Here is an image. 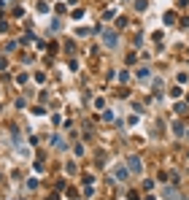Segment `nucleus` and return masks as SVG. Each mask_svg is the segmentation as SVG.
I'll return each mask as SVG.
<instances>
[{
  "label": "nucleus",
  "mask_w": 189,
  "mask_h": 200,
  "mask_svg": "<svg viewBox=\"0 0 189 200\" xmlns=\"http://www.w3.org/2000/svg\"><path fill=\"white\" fill-rule=\"evenodd\" d=\"M130 168H132V170H141V162L135 160V157H130Z\"/></svg>",
  "instance_id": "f257e3e1"
}]
</instances>
